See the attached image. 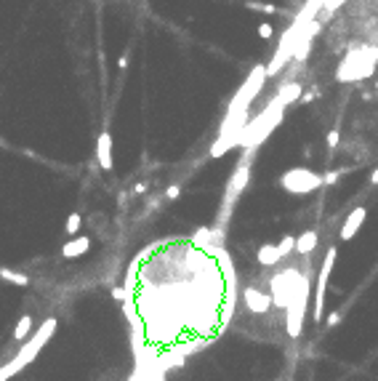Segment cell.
Instances as JSON below:
<instances>
[{
  "mask_svg": "<svg viewBox=\"0 0 378 381\" xmlns=\"http://www.w3.org/2000/svg\"><path fill=\"white\" fill-rule=\"evenodd\" d=\"M0 277H3V280H8V283H14V285H30V277L27 275H22V272H11V269H0Z\"/></svg>",
  "mask_w": 378,
  "mask_h": 381,
  "instance_id": "cell-13",
  "label": "cell"
},
{
  "mask_svg": "<svg viewBox=\"0 0 378 381\" xmlns=\"http://www.w3.org/2000/svg\"><path fill=\"white\" fill-rule=\"evenodd\" d=\"M134 192H136V195H141V192H147V184H144V181H139V184H136V187H134Z\"/></svg>",
  "mask_w": 378,
  "mask_h": 381,
  "instance_id": "cell-25",
  "label": "cell"
},
{
  "mask_svg": "<svg viewBox=\"0 0 378 381\" xmlns=\"http://www.w3.org/2000/svg\"><path fill=\"white\" fill-rule=\"evenodd\" d=\"M259 35H261L264 40H269L272 35H275V27H272L269 22H261V24H259Z\"/></svg>",
  "mask_w": 378,
  "mask_h": 381,
  "instance_id": "cell-16",
  "label": "cell"
},
{
  "mask_svg": "<svg viewBox=\"0 0 378 381\" xmlns=\"http://www.w3.org/2000/svg\"><path fill=\"white\" fill-rule=\"evenodd\" d=\"M248 8H253V11H261V14H275L277 8L269 6V3H248Z\"/></svg>",
  "mask_w": 378,
  "mask_h": 381,
  "instance_id": "cell-17",
  "label": "cell"
},
{
  "mask_svg": "<svg viewBox=\"0 0 378 381\" xmlns=\"http://www.w3.org/2000/svg\"><path fill=\"white\" fill-rule=\"evenodd\" d=\"M117 67H120V70H125V67H128V53H122V56L117 59Z\"/></svg>",
  "mask_w": 378,
  "mask_h": 381,
  "instance_id": "cell-24",
  "label": "cell"
},
{
  "mask_svg": "<svg viewBox=\"0 0 378 381\" xmlns=\"http://www.w3.org/2000/svg\"><path fill=\"white\" fill-rule=\"evenodd\" d=\"M96 160L104 171H112V165H115V160H112V134L109 131H101L96 139Z\"/></svg>",
  "mask_w": 378,
  "mask_h": 381,
  "instance_id": "cell-5",
  "label": "cell"
},
{
  "mask_svg": "<svg viewBox=\"0 0 378 381\" xmlns=\"http://www.w3.org/2000/svg\"><path fill=\"white\" fill-rule=\"evenodd\" d=\"M301 83H285V86L280 88V94H277V99L275 101H280L282 107H288L290 101H296V99H301Z\"/></svg>",
  "mask_w": 378,
  "mask_h": 381,
  "instance_id": "cell-10",
  "label": "cell"
},
{
  "mask_svg": "<svg viewBox=\"0 0 378 381\" xmlns=\"http://www.w3.org/2000/svg\"><path fill=\"white\" fill-rule=\"evenodd\" d=\"M256 259H259V264H264V267H275L282 256H280V248H277L275 243H264V245L259 248Z\"/></svg>",
  "mask_w": 378,
  "mask_h": 381,
  "instance_id": "cell-9",
  "label": "cell"
},
{
  "mask_svg": "<svg viewBox=\"0 0 378 381\" xmlns=\"http://www.w3.org/2000/svg\"><path fill=\"white\" fill-rule=\"evenodd\" d=\"M112 299H117V301H122V299H128V288H122V285H117V288H112Z\"/></svg>",
  "mask_w": 378,
  "mask_h": 381,
  "instance_id": "cell-19",
  "label": "cell"
},
{
  "mask_svg": "<svg viewBox=\"0 0 378 381\" xmlns=\"http://www.w3.org/2000/svg\"><path fill=\"white\" fill-rule=\"evenodd\" d=\"M277 248H280V256H288V253H290V250H293V248H296V237H290V235H285V237H282V240H280V243H277Z\"/></svg>",
  "mask_w": 378,
  "mask_h": 381,
  "instance_id": "cell-15",
  "label": "cell"
},
{
  "mask_svg": "<svg viewBox=\"0 0 378 381\" xmlns=\"http://www.w3.org/2000/svg\"><path fill=\"white\" fill-rule=\"evenodd\" d=\"M30 331H32V318H30V314H24V318L16 323V328H14V339L16 341H24Z\"/></svg>",
  "mask_w": 378,
  "mask_h": 381,
  "instance_id": "cell-12",
  "label": "cell"
},
{
  "mask_svg": "<svg viewBox=\"0 0 378 381\" xmlns=\"http://www.w3.org/2000/svg\"><path fill=\"white\" fill-rule=\"evenodd\" d=\"M250 157H253V150H245L242 160L237 165V171L232 173L229 184H226V195H224V208L219 213V221L224 224L226 216H229V211L234 208V203H237V198L245 192V187H248V179H250Z\"/></svg>",
  "mask_w": 378,
  "mask_h": 381,
  "instance_id": "cell-2",
  "label": "cell"
},
{
  "mask_svg": "<svg viewBox=\"0 0 378 381\" xmlns=\"http://www.w3.org/2000/svg\"><path fill=\"white\" fill-rule=\"evenodd\" d=\"M88 248H91V237H72V240H67V243L61 245V256L64 259H78V256H83V253H88Z\"/></svg>",
  "mask_w": 378,
  "mask_h": 381,
  "instance_id": "cell-8",
  "label": "cell"
},
{
  "mask_svg": "<svg viewBox=\"0 0 378 381\" xmlns=\"http://www.w3.org/2000/svg\"><path fill=\"white\" fill-rule=\"evenodd\" d=\"M338 176H341V171H328V173L323 176V181H325V184H336Z\"/></svg>",
  "mask_w": 378,
  "mask_h": 381,
  "instance_id": "cell-20",
  "label": "cell"
},
{
  "mask_svg": "<svg viewBox=\"0 0 378 381\" xmlns=\"http://www.w3.org/2000/svg\"><path fill=\"white\" fill-rule=\"evenodd\" d=\"M178 195H181V184H171L165 189V200H178Z\"/></svg>",
  "mask_w": 378,
  "mask_h": 381,
  "instance_id": "cell-18",
  "label": "cell"
},
{
  "mask_svg": "<svg viewBox=\"0 0 378 381\" xmlns=\"http://www.w3.org/2000/svg\"><path fill=\"white\" fill-rule=\"evenodd\" d=\"M370 184H378V168L370 173Z\"/></svg>",
  "mask_w": 378,
  "mask_h": 381,
  "instance_id": "cell-26",
  "label": "cell"
},
{
  "mask_svg": "<svg viewBox=\"0 0 378 381\" xmlns=\"http://www.w3.org/2000/svg\"><path fill=\"white\" fill-rule=\"evenodd\" d=\"M314 96H320V91H311V94H304V96H301V101H304V104H309V101L314 99Z\"/></svg>",
  "mask_w": 378,
  "mask_h": 381,
  "instance_id": "cell-23",
  "label": "cell"
},
{
  "mask_svg": "<svg viewBox=\"0 0 378 381\" xmlns=\"http://www.w3.org/2000/svg\"><path fill=\"white\" fill-rule=\"evenodd\" d=\"M80 224H83V216H80V213H78V211L70 213V216H67V235H78Z\"/></svg>",
  "mask_w": 378,
  "mask_h": 381,
  "instance_id": "cell-14",
  "label": "cell"
},
{
  "mask_svg": "<svg viewBox=\"0 0 378 381\" xmlns=\"http://www.w3.org/2000/svg\"><path fill=\"white\" fill-rule=\"evenodd\" d=\"M333 262H336V248H328L325 262L320 267V277H317V296H314V304H311L314 323L323 320V312H325V291H328V277H330V269H333Z\"/></svg>",
  "mask_w": 378,
  "mask_h": 381,
  "instance_id": "cell-4",
  "label": "cell"
},
{
  "mask_svg": "<svg viewBox=\"0 0 378 381\" xmlns=\"http://www.w3.org/2000/svg\"><path fill=\"white\" fill-rule=\"evenodd\" d=\"M245 304H248V309H250V312L261 314V312H267L269 306H272V299H269L267 293L256 291V288H248V291H245Z\"/></svg>",
  "mask_w": 378,
  "mask_h": 381,
  "instance_id": "cell-7",
  "label": "cell"
},
{
  "mask_svg": "<svg viewBox=\"0 0 378 381\" xmlns=\"http://www.w3.org/2000/svg\"><path fill=\"white\" fill-rule=\"evenodd\" d=\"M365 219H367V211L360 206V208H354L352 213L346 216L344 221V227H341V240H352L357 232H360V227L365 224Z\"/></svg>",
  "mask_w": 378,
  "mask_h": 381,
  "instance_id": "cell-6",
  "label": "cell"
},
{
  "mask_svg": "<svg viewBox=\"0 0 378 381\" xmlns=\"http://www.w3.org/2000/svg\"><path fill=\"white\" fill-rule=\"evenodd\" d=\"M53 331H56V320L51 318V320H45V323L40 325V331H37L35 336L24 344L22 349H19V355H16L11 362H8V365L0 368V381L11 378V376L16 373V370H22L24 365H30V362L37 357V352H40V349L45 347V344H48V339L53 336Z\"/></svg>",
  "mask_w": 378,
  "mask_h": 381,
  "instance_id": "cell-1",
  "label": "cell"
},
{
  "mask_svg": "<svg viewBox=\"0 0 378 381\" xmlns=\"http://www.w3.org/2000/svg\"><path fill=\"white\" fill-rule=\"evenodd\" d=\"M317 240H320V237H317V232H314V229H309V232H304L301 237H296V250H298L301 256H309L311 250H314Z\"/></svg>",
  "mask_w": 378,
  "mask_h": 381,
  "instance_id": "cell-11",
  "label": "cell"
},
{
  "mask_svg": "<svg viewBox=\"0 0 378 381\" xmlns=\"http://www.w3.org/2000/svg\"><path fill=\"white\" fill-rule=\"evenodd\" d=\"M277 184L282 189H285L288 195H309L323 187V176L309 171V168H288L285 173L277 179Z\"/></svg>",
  "mask_w": 378,
  "mask_h": 381,
  "instance_id": "cell-3",
  "label": "cell"
},
{
  "mask_svg": "<svg viewBox=\"0 0 378 381\" xmlns=\"http://www.w3.org/2000/svg\"><path fill=\"white\" fill-rule=\"evenodd\" d=\"M338 139H341V134H338V131H330V134H328V147H330V150H336Z\"/></svg>",
  "mask_w": 378,
  "mask_h": 381,
  "instance_id": "cell-21",
  "label": "cell"
},
{
  "mask_svg": "<svg viewBox=\"0 0 378 381\" xmlns=\"http://www.w3.org/2000/svg\"><path fill=\"white\" fill-rule=\"evenodd\" d=\"M338 323H341V314H338V312H330V314H328V325L333 328V325H338Z\"/></svg>",
  "mask_w": 378,
  "mask_h": 381,
  "instance_id": "cell-22",
  "label": "cell"
}]
</instances>
